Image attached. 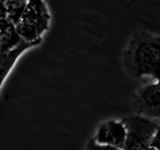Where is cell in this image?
Wrapping results in <instances>:
<instances>
[{
	"label": "cell",
	"instance_id": "1",
	"mask_svg": "<svg viewBox=\"0 0 160 150\" xmlns=\"http://www.w3.org/2000/svg\"><path fill=\"white\" fill-rule=\"evenodd\" d=\"M160 41L147 32L135 34L124 52V64L133 77H154L158 80Z\"/></svg>",
	"mask_w": 160,
	"mask_h": 150
},
{
	"label": "cell",
	"instance_id": "2",
	"mask_svg": "<svg viewBox=\"0 0 160 150\" xmlns=\"http://www.w3.org/2000/svg\"><path fill=\"white\" fill-rule=\"evenodd\" d=\"M126 131L123 150H146L158 134V122L142 116H131L121 121Z\"/></svg>",
	"mask_w": 160,
	"mask_h": 150
},
{
	"label": "cell",
	"instance_id": "3",
	"mask_svg": "<svg viewBox=\"0 0 160 150\" xmlns=\"http://www.w3.org/2000/svg\"><path fill=\"white\" fill-rule=\"evenodd\" d=\"M133 106L139 116L150 120L160 116V87L159 82L149 83L135 92Z\"/></svg>",
	"mask_w": 160,
	"mask_h": 150
},
{
	"label": "cell",
	"instance_id": "4",
	"mask_svg": "<svg viewBox=\"0 0 160 150\" xmlns=\"http://www.w3.org/2000/svg\"><path fill=\"white\" fill-rule=\"evenodd\" d=\"M125 138L126 131L123 123L116 120H108L100 124L94 141L98 144L108 145L123 150Z\"/></svg>",
	"mask_w": 160,
	"mask_h": 150
},
{
	"label": "cell",
	"instance_id": "5",
	"mask_svg": "<svg viewBox=\"0 0 160 150\" xmlns=\"http://www.w3.org/2000/svg\"><path fill=\"white\" fill-rule=\"evenodd\" d=\"M49 21V14L42 1H29L24 9L20 22L31 25L37 29V31L42 34L47 28Z\"/></svg>",
	"mask_w": 160,
	"mask_h": 150
},
{
	"label": "cell",
	"instance_id": "6",
	"mask_svg": "<svg viewBox=\"0 0 160 150\" xmlns=\"http://www.w3.org/2000/svg\"><path fill=\"white\" fill-rule=\"evenodd\" d=\"M5 7H6V17L12 22L14 26L20 22L26 7L25 1H5Z\"/></svg>",
	"mask_w": 160,
	"mask_h": 150
},
{
	"label": "cell",
	"instance_id": "7",
	"mask_svg": "<svg viewBox=\"0 0 160 150\" xmlns=\"http://www.w3.org/2000/svg\"><path fill=\"white\" fill-rule=\"evenodd\" d=\"M14 28L15 26L7 17L0 18V36H2V35H4L5 33H7L8 31Z\"/></svg>",
	"mask_w": 160,
	"mask_h": 150
},
{
	"label": "cell",
	"instance_id": "8",
	"mask_svg": "<svg viewBox=\"0 0 160 150\" xmlns=\"http://www.w3.org/2000/svg\"><path fill=\"white\" fill-rule=\"evenodd\" d=\"M87 150H122V149H119V148H115L112 146H108V145H101V144H98L92 140L87 145Z\"/></svg>",
	"mask_w": 160,
	"mask_h": 150
},
{
	"label": "cell",
	"instance_id": "9",
	"mask_svg": "<svg viewBox=\"0 0 160 150\" xmlns=\"http://www.w3.org/2000/svg\"><path fill=\"white\" fill-rule=\"evenodd\" d=\"M2 17H3V16H2V15H1V14H0V18H2Z\"/></svg>",
	"mask_w": 160,
	"mask_h": 150
}]
</instances>
